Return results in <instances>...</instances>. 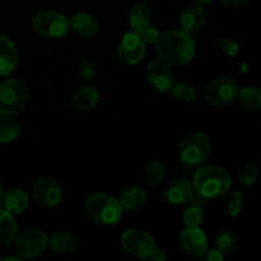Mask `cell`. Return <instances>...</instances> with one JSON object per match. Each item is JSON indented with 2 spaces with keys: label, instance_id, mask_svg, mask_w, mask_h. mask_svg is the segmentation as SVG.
Returning a JSON list of instances; mask_svg holds the SVG:
<instances>
[{
  "label": "cell",
  "instance_id": "cell-1",
  "mask_svg": "<svg viewBox=\"0 0 261 261\" xmlns=\"http://www.w3.org/2000/svg\"><path fill=\"white\" fill-rule=\"evenodd\" d=\"M154 47L158 58L171 66L186 65L193 60L196 53L194 38L181 30L160 33Z\"/></svg>",
  "mask_w": 261,
  "mask_h": 261
},
{
  "label": "cell",
  "instance_id": "cell-2",
  "mask_svg": "<svg viewBox=\"0 0 261 261\" xmlns=\"http://www.w3.org/2000/svg\"><path fill=\"white\" fill-rule=\"evenodd\" d=\"M193 186L195 193L206 199L218 198L229 190L232 180L229 173L221 166H201L193 176Z\"/></svg>",
  "mask_w": 261,
  "mask_h": 261
},
{
  "label": "cell",
  "instance_id": "cell-3",
  "mask_svg": "<svg viewBox=\"0 0 261 261\" xmlns=\"http://www.w3.org/2000/svg\"><path fill=\"white\" fill-rule=\"evenodd\" d=\"M86 213L94 223L112 226L121 219L124 208L119 199L106 193H94L84 203Z\"/></svg>",
  "mask_w": 261,
  "mask_h": 261
},
{
  "label": "cell",
  "instance_id": "cell-4",
  "mask_svg": "<svg viewBox=\"0 0 261 261\" xmlns=\"http://www.w3.org/2000/svg\"><path fill=\"white\" fill-rule=\"evenodd\" d=\"M212 140L203 132H194L186 135L178 145L180 160L188 166H199L209 157Z\"/></svg>",
  "mask_w": 261,
  "mask_h": 261
},
{
  "label": "cell",
  "instance_id": "cell-5",
  "mask_svg": "<svg viewBox=\"0 0 261 261\" xmlns=\"http://www.w3.org/2000/svg\"><path fill=\"white\" fill-rule=\"evenodd\" d=\"M30 93L23 82L18 79H7L0 83V115L19 114L27 105Z\"/></svg>",
  "mask_w": 261,
  "mask_h": 261
},
{
  "label": "cell",
  "instance_id": "cell-6",
  "mask_svg": "<svg viewBox=\"0 0 261 261\" xmlns=\"http://www.w3.org/2000/svg\"><path fill=\"white\" fill-rule=\"evenodd\" d=\"M32 27L45 38H61L69 32V19L56 10H41L32 18Z\"/></svg>",
  "mask_w": 261,
  "mask_h": 261
},
{
  "label": "cell",
  "instance_id": "cell-7",
  "mask_svg": "<svg viewBox=\"0 0 261 261\" xmlns=\"http://www.w3.org/2000/svg\"><path fill=\"white\" fill-rule=\"evenodd\" d=\"M48 236L41 229H28L14 240L15 252L19 259H36L46 251Z\"/></svg>",
  "mask_w": 261,
  "mask_h": 261
},
{
  "label": "cell",
  "instance_id": "cell-8",
  "mask_svg": "<svg viewBox=\"0 0 261 261\" xmlns=\"http://www.w3.org/2000/svg\"><path fill=\"white\" fill-rule=\"evenodd\" d=\"M120 242L127 254L138 259H149L150 252L155 247L154 239L150 233L138 228H129L122 232Z\"/></svg>",
  "mask_w": 261,
  "mask_h": 261
},
{
  "label": "cell",
  "instance_id": "cell-9",
  "mask_svg": "<svg viewBox=\"0 0 261 261\" xmlns=\"http://www.w3.org/2000/svg\"><path fill=\"white\" fill-rule=\"evenodd\" d=\"M237 92H239V87L236 82L222 76L208 83L204 92V97L211 106L224 107L228 106L237 98Z\"/></svg>",
  "mask_w": 261,
  "mask_h": 261
},
{
  "label": "cell",
  "instance_id": "cell-10",
  "mask_svg": "<svg viewBox=\"0 0 261 261\" xmlns=\"http://www.w3.org/2000/svg\"><path fill=\"white\" fill-rule=\"evenodd\" d=\"M32 195L36 203L45 209H54L61 203L63 188L53 177H41L32 188Z\"/></svg>",
  "mask_w": 261,
  "mask_h": 261
},
{
  "label": "cell",
  "instance_id": "cell-11",
  "mask_svg": "<svg viewBox=\"0 0 261 261\" xmlns=\"http://www.w3.org/2000/svg\"><path fill=\"white\" fill-rule=\"evenodd\" d=\"M145 78L147 82L161 93L171 92L173 86V71L170 64L162 59H153L148 63L145 68Z\"/></svg>",
  "mask_w": 261,
  "mask_h": 261
},
{
  "label": "cell",
  "instance_id": "cell-12",
  "mask_svg": "<svg viewBox=\"0 0 261 261\" xmlns=\"http://www.w3.org/2000/svg\"><path fill=\"white\" fill-rule=\"evenodd\" d=\"M117 58L125 64L137 65L140 63L145 54V42L139 35L134 31L126 32L120 38V42L116 47Z\"/></svg>",
  "mask_w": 261,
  "mask_h": 261
},
{
  "label": "cell",
  "instance_id": "cell-13",
  "mask_svg": "<svg viewBox=\"0 0 261 261\" xmlns=\"http://www.w3.org/2000/svg\"><path fill=\"white\" fill-rule=\"evenodd\" d=\"M180 246L189 256L201 257L209 249L208 237L200 227H185L180 233Z\"/></svg>",
  "mask_w": 261,
  "mask_h": 261
},
{
  "label": "cell",
  "instance_id": "cell-14",
  "mask_svg": "<svg viewBox=\"0 0 261 261\" xmlns=\"http://www.w3.org/2000/svg\"><path fill=\"white\" fill-rule=\"evenodd\" d=\"M195 194L193 182L186 178H173L163 189V198L168 204L182 205L188 204Z\"/></svg>",
  "mask_w": 261,
  "mask_h": 261
},
{
  "label": "cell",
  "instance_id": "cell-15",
  "mask_svg": "<svg viewBox=\"0 0 261 261\" xmlns=\"http://www.w3.org/2000/svg\"><path fill=\"white\" fill-rule=\"evenodd\" d=\"M206 23V12L203 4L193 3L182 10L180 17L181 31L194 35L204 28Z\"/></svg>",
  "mask_w": 261,
  "mask_h": 261
},
{
  "label": "cell",
  "instance_id": "cell-16",
  "mask_svg": "<svg viewBox=\"0 0 261 261\" xmlns=\"http://www.w3.org/2000/svg\"><path fill=\"white\" fill-rule=\"evenodd\" d=\"M19 63V53L9 37L0 35V76L9 75Z\"/></svg>",
  "mask_w": 261,
  "mask_h": 261
},
{
  "label": "cell",
  "instance_id": "cell-17",
  "mask_svg": "<svg viewBox=\"0 0 261 261\" xmlns=\"http://www.w3.org/2000/svg\"><path fill=\"white\" fill-rule=\"evenodd\" d=\"M99 102V93L94 87L84 86L76 89L70 98V106L74 111L87 112L96 109Z\"/></svg>",
  "mask_w": 261,
  "mask_h": 261
},
{
  "label": "cell",
  "instance_id": "cell-18",
  "mask_svg": "<svg viewBox=\"0 0 261 261\" xmlns=\"http://www.w3.org/2000/svg\"><path fill=\"white\" fill-rule=\"evenodd\" d=\"M208 200L209 199L204 198L200 194H194L191 200L188 203L189 206L182 214L184 223H185L186 227H200Z\"/></svg>",
  "mask_w": 261,
  "mask_h": 261
},
{
  "label": "cell",
  "instance_id": "cell-19",
  "mask_svg": "<svg viewBox=\"0 0 261 261\" xmlns=\"http://www.w3.org/2000/svg\"><path fill=\"white\" fill-rule=\"evenodd\" d=\"M129 23L132 30L137 33L149 27L152 23V10L148 4L143 2L135 3L129 10Z\"/></svg>",
  "mask_w": 261,
  "mask_h": 261
},
{
  "label": "cell",
  "instance_id": "cell-20",
  "mask_svg": "<svg viewBox=\"0 0 261 261\" xmlns=\"http://www.w3.org/2000/svg\"><path fill=\"white\" fill-rule=\"evenodd\" d=\"M48 247L59 255L73 254L78 247V240L70 232H55L48 237Z\"/></svg>",
  "mask_w": 261,
  "mask_h": 261
},
{
  "label": "cell",
  "instance_id": "cell-21",
  "mask_svg": "<svg viewBox=\"0 0 261 261\" xmlns=\"http://www.w3.org/2000/svg\"><path fill=\"white\" fill-rule=\"evenodd\" d=\"M69 23H70V28H73L78 35L84 36V37L93 36L98 31L99 27L97 18L92 15L91 13L87 12H81L74 14L69 19Z\"/></svg>",
  "mask_w": 261,
  "mask_h": 261
},
{
  "label": "cell",
  "instance_id": "cell-22",
  "mask_svg": "<svg viewBox=\"0 0 261 261\" xmlns=\"http://www.w3.org/2000/svg\"><path fill=\"white\" fill-rule=\"evenodd\" d=\"M28 205H30V198L22 189H13L5 194L3 206L13 216L22 214L28 208Z\"/></svg>",
  "mask_w": 261,
  "mask_h": 261
},
{
  "label": "cell",
  "instance_id": "cell-23",
  "mask_svg": "<svg viewBox=\"0 0 261 261\" xmlns=\"http://www.w3.org/2000/svg\"><path fill=\"white\" fill-rule=\"evenodd\" d=\"M117 199H119L120 204H121V206L125 211L135 212L137 209H139L140 206H143L145 204V201H147V194L139 186H132V188H127L125 190H122Z\"/></svg>",
  "mask_w": 261,
  "mask_h": 261
},
{
  "label": "cell",
  "instance_id": "cell-24",
  "mask_svg": "<svg viewBox=\"0 0 261 261\" xmlns=\"http://www.w3.org/2000/svg\"><path fill=\"white\" fill-rule=\"evenodd\" d=\"M18 233L14 216L0 208V247H7L15 240Z\"/></svg>",
  "mask_w": 261,
  "mask_h": 261
},
{
  "label": "cell",
  "instance_id": "cell-25",
  "mask_svg": "<svg viewBox=\"0 0 261 261\" xmlns=\"http://www.w3.org/2000/svg\"><path fill=\"white\" fill-rule=\"evenodd\" d=\"M237 99L245 109L250 111H259L261 110V89L256 87L246 86L239 88Z\"/></svg>",
  "mask_w": 261,
  "mask_h": 261
},
{
  "label": "cell",
  "instance_id": "cell-26",
  "mask_svg": "<svg viewBox=\"0 0 261 261\" xmlns=\"http://www.w3.org/2000/svg\"><path fill=\"white\" fill-rule=\"evenodd\" d=\"M20 126L15 119L9 115L0 116V144H7L17 139Z\"/></svg>",
  "mask_w": 261,
  "mask_h": 261
},
{
  "label": "cell",
  "instance_id": "cell-27",
  "mask_svg": "<svg viewBox=\"0 0 261 261\" xmlns=\"http://www.w3.org/2000/svg\"><path fill=\"white\" fill-rule=\"evenodd\" d=\"M172 96L175 97L176 101L184 102V103H189V102H194L198 97V92L193 84L188 83V82H178V83H173L172 88Z\"/></svg>",
  "mask_w": 261,
  "mask_h": 261
},
{
  "label": "cell",
  "instance_id": "cell-28",
  "mask_svg": "<svg viewBox=\"0 0 261 261\" xmlns=\"http://www.w3.org/2000/svg\"><path fill=\"white\" fill-rule=\"evenodd\" d=\"M214 245H216V249L219 250L222 254L228 255L236 250L237 245H239V240H237V236L233 232L223 231L216 237Z\"/></svg>",
  "mask_w": 261,
  "mask_h": 261
},
{
  "label": "cell",
  "instance_id": "cell-29",
  "mask_svg": "<svg viewBox=\"0 0 261 261\" xmlns=\"http://www.w3.org/2000/svg\"><path fill=\"white\" fill-rule=\"evenodd\" d=\"M166 167L161 161H152L145 168V181L150 186H158L165 176Z\"/></svg>",
  "mask_w": 261,
  "mask_h": 261
},
{
  "label": "cell",
  "instance_id": "cell-30",
  "mask_svg": "<svg viewBox=\"0 0 261 261\" xmlns=\"http://www.w3.org/2000/svg\"><path fill=\"white\" fill-rule=\"evenodd\" d=\"M257 177H259V168H257V166L250 163L240 171L239 182L242 188H250L256 182Z\"/></svg>",
  "mask_w": 261,
  "mask_h": 261
},
{
  "label": "cell",
  "instance_id": "cell-31",
  "mask_svg": "<svg viewBox=\"0 0 261 261\" xmlns=\"http://www.w3.org/2000/svg\"><path fill=\"white\" fill-rule=\"evenodd\" d=\"M244 196L240 191H232L227 203V213L229 217H237L242 211Z\"/></svg>",
  "mask_w": 261,
  "mask_h": 261
},
{
  "label": "cell",
  "instance_id": "cell-32",
  "mask_svg": "<svg viewBox=\"0 0 261 261\" xmlns=\"http://www.w3.org/2000/svg\"><path fill=\"white\" fill-rule=\"evenodd\" d=\"M78 71L84 81H91V79H93L94 75L97 74V69L94 63L91 60H87V59L86 60H82L81 63H79Z\"/></svg>",
  "mask_w": 261,
  "mask_h": 261
},
{
  "label": "cell",
  "instance_id": "cell-33",
  "mask_svg": "<svg viewBox=\"0 0 261 261\" xmlns=\"http://www.w3.org/2000/svg\"><path fill=\"white\" fill-rule=\"evenodd\" d=\"M218 43H219V47H221V50L223 51V53L226 54L227 56H229V58H234V56L239 54L240 46H239V43L236 42V41H233V40H219Z\"/></svg>",
  "mask_w": 261,
  "mask_h": 261
},
{
  "label": "cell",
  "instance_id": "cell-34",
  "mask_svg": "<svg viewBox=\"0 0 261 261\" xmlns=\"http://www.w3.org/2000/svg\"><path fill=\"white\" fill-rule=\"evenodd\" d=\"M138 35L142 37V40L144 41L145 43H154L155 41H157L158 36H160V31H158L157 28L149 25V27H147L144 31L138 33Z\"/></svg>",
  "mask_w": 261,
  "mask_h": 261
},
{
  "label": "cell",
  "instance_id": "cell-35",
  "mask_svg": "<svg viewBox=\"0 0 261 261\" xmlns=\"http://www.w3.org/2000/svg\"><path fill=\"white\" fill-rule=\"evenodd\" d=\"M201 257L206 261H223L224 255L222 254L219 250H217L216 247H214V249H212V250H209V249L206 250V252Z\"/></svg>",
  "mask_w": 261,
  "mask_h": 261
},
{
  "label": "cell",
  "instance_id": "cell-36",
  "mask_svg": "<svg viewBox=\"0 0 261 261\" xmlns=\"http://www.w3.org/2000/svg\"><path fill=\"white\" fill-rule=\"evenodd\" d=\"M149 259L153 261H165L166 259H167V254H166L165 250L161 249V247H158L157 245H155V247L153 249V251L150 252Z\"/></svg>",
  "mask_w": 261,
  "mask_h": 261
},
{
  "label": "cell",
  "instance_id": "cell-37",
  "mask_svg": "<svg viewBox=\"0 0 261 261\" xmlns=\"http://www.w3.org/2000/svg\"><path fill=\"white\" fill-rule=\"evenodd\" d=\"M226 7H240V5L245 4L247 0H221Z\"/></svg>",
  "mask_w": 261,
  "mask_h": 261
},
{
  "label": "cell",
  "instance_id": "cell-38",
  "mask_svg": "<svg viewBox=\"0 0 261 261\" xmlns=\"http://www.w3.org/2000/svg\"><path fill=\"white\" fill-rule=\"evenodd\" d=\"M4 196H5L4 190H3V188H2V186H0V208H2L3 203H4Z\"/></svg>",
  "mask_w": 261,
  "mask_h": 261
},
{
  "label": "cell",
  "instance_id": "cell-39",
  "mask_svg": "<svg viewBox=\"0 0 261 261\" xmlns=\"http://www.w3.org/2000/svg\"><path fill=\"white\" fill-rule=\"evenodd\" d=\"M194 3H198V4H208V3H212L213 0H193Z\"/></svg>",
  "mask_w": 261,
  "mask_h": 261
},
{
  "label": "cell",
  "instance_id": "cell-40",
  "mask_svg": "<svg viewBox=\"0 0 261 261\" xmlns=\"http://www.w3.org/2000/svg\"><path fill=\"white\" fill-rule=\"evenodd\" d=\"M0 259H2V256H0Z\"/></svg>",
  "mask_w": 261,
  "mask_h": 261
}]
</instances>
